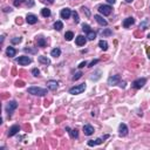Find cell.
Here are the masks:
<instances>
[{
    "label": "cell",
    "mask_w": 150,
    "mask_h": 150,
    "mask_svg": "<svg viewBox=\"0 0 150 150\" xmlns=\"http://www.w3.org/2000/svg\"><path fill=\"white\" fill-rule=\"evenodd\" d=\"M28 93L32 95H36V96H43L47 94V89L40 88V87H31L28 88Z\"/></svg>",
    "instance_id": "cell-1"
},
{
    "label": "cell",
    "mask_w": 150,
    "mask_h": 150,
    "mask_svg": "<svg viewBox=\"0 0 150 150\" xmlns=\"http://www.w3.org/2000/svg\"><path fill=\"white\" fill-rule=\"evenodd\" d=\"M86 89V85L85 83H81V85H77L75 86V87H73V88L69 89V94H72V95H77V94H81L82 92H85Z\"/></svg>",
    "instance_id": "cell-2"
},
{
    "label": "cell",
    "mask_w": 150,
    "mask_h": 150,
    "mask_svg": "<svg viewBox=\"0 0 150 150\" xmlns=\"http://www.w3.org/2000/svg\"><path fill=\"white\" fill-rule=\"evenodd\" d=\"M16 108H18V103H16V101H9V102L6 104V108H5V109H6V113L11 116Z\"/></svg>",
    "instance_id": "cell-3"
},
{
    "label": "cell",
    "mask_w": 150,
    "mask_h": 150,
    "mask_svg": "<svg viewBox=\"0 0 150 150\" xmlns=\"http://www.w3.org/2000/svg\"><path fill=\"white\" fill-rule=\"evenodd\" d=\"M112 11H113V8H112V6H109V5H101L100 7H99V12H100L101 14H103L104 16L110 15V14H112Z\"/></svg>",
    "instance_id": "cell-4"
},
{
    "label": "cell",
    "mask_w": 150,
    "mask_h": 150,
    "mask_svg": "<svg viewBox=\"0 0 150 150\" xmlns=\"http://www.w3.org/2000/svg\"><path fill=\"white\" fill-rule=\"evenodd\" d=\"M146 83H147V79L140 77V79H137V80H135L134 82H133V87H134L135 89H141Z\"/></svg>",
    "instance_id": "cell-5"
},
{
    "label": "cell",
    "mask_w": 150,
    "mask_h": 150,
    "mask_svg": "<svg viewBox=\"0 0 150 150\" xmlns=\"http://www.w3.org/2000/svg\"><path fill=\"white\" fill-rule=\"evenodd\" d=\"M109 137V135H104L103 137H100V139H96V140H90L88 141V146L89 147H95V146H99L101 143L103 142L104 140H107Z\"/></svg>",
    "instance_id": "cell-6"
},
{
    "label": "cell",
    "mask_w": 150,
    "mask_h": 150,
    "mask_svg": "<svg viewBox=\"0 0 150 150\" xmlns=\"http://www.w3.org/2000/svg\"><path fill=\"white\" fill-rule=\"evenodd\" d=\"M120 81H121V76L120 75H113L108 79V85L109 86H116L120 83Z\"/></svg>",
    "instance_id": "cell-7"
},
{
    "label": "cell",
    "mask_w": 150,
    "mask_h": 150,
    "mask_svg": "<svg viewBox=\"0 0 150 150\" xmlns=\"http://www.w3.org/2000/svg\"><path fill=\"white\" fill-rule=\"evenodd\" d=\"M16 62H18L19 65H21V66H27V65H29V63L32 62V59L28 58V56H20V58L16 60Z\"/></svg>",
    "instance_id": "cell-8"
},
{
    "label": "cell",
    "mask_w": 150,
    "mask_h": 150,
    "mask_svg": "<svg viewBox=\"0 0 150 150\" xmlns=\"http://www.w3.org/2000/svg\"><path fill=\"white\" fill-rule=\"evenodd\" d=\"M19 131H20V126L19 124H14V126H12V127L9 128V130H8V136L12 137V136H14L15 134H18Z\"/></svg>",
    "instance_id": "cell-9"
},
{
    "label": "cell",
    "mask_w": 150,
    "mask_h": 150,
    "mask_svg": "<svg viewBox=\"0 0 150 150\" xmlns=\"http://www.w3.org/2000/svg\"><path fill=\"white\" fill-rule=\"evenodd\" d=\"M47 87H48V89H50V90H56L59 87V82L58 81H54V80H49L47 82Z\"/></svg>",
    "instance_id": "cell-10"
},
{
    "label": "cell",
    "mask_w": 150,
    "mask_h": 150,
    "mask_svg": "<svg viewBox=\"0 0 150 150\" xmlns=\"http://www.w3.org/2000/svg\"><path fill=\"white\" fill-rule=\"evenodd\" d=\"M86 42H87V39L83 35H77L76 39H75V43H76L77 46H85Z\"/></svg>",
    "instance_id": "cell-11"
},
{
    "label": "cell",
    "mask_w": 150,
    "mask_h": 150,
    "mask_svg": "<svg viewBox=\"0 0 150 150\" xmlns=\"http://www.w3.org/2000/svg\"><path fill=\"white\" fill-rule=\"evenodd\" d=\"M119 133H120V136H127L128 135V127L124 123H121L119 127Z\"/></svg>",
    "instance_id": "cell-12"
},
{
    "label": "cell",
    "mask_w": 150,
    "mask_h": 150,
    "mask_svg": "<svg viewBox=\"0 0 150 150\" xmlns=\"http://www.w3.org/2000/svg\"><path fill=\"white\" fill-rule=\"evenodd\" d=\"M60 15H61L62 19H68V18L72 15V11H70L69 8H63V9H61V12H60Z\"/></svg>",
    "instance_id": "cell-13"
},
{
    "label": "cell",
    "mask_w": 150,
    "mask_h": 150,
    "mask_svg": "<svg viewBox=\"0 0 150 150\" xmlns=\"http://www.w3.org/2000/svg\"><path fill=\"white\" fill-rule=\"evenodd\" d=\"M26 21L29 23V25H34V23L38 22V18H36V15H34V14H27Z\"/></svg>",
    "instance_id": "cell-14"
},
{
    "label": "cell",
    "mask_w": 150,
    "mask_h": 150,
    "mask_svg": "<svg viewBox=\"0 0 150 150\" xmlns=\"http://www.w3.org/2000/svg\"><path fill=\"white\" fill-rule=\"evenodd\" d=\"M83 133L87 136H90V135L94 134V128L90 124H86V126H83Z\"/></svg>",
    "instance_id": "cell-15"
},
{
    "label": "cell",
    "mask_w": 150,
    "mask_h": 150,
    "mask_svg": "<svg viewBox=\"0 0 150 150\" xmlns=\"http://www.w3.org/2000/svg\"><path fill=\"white\" fill-rule=\"evenodd\" d=\"M94 19L97 21V23L99 25H101V26H107L108 25V22H107V20H104L103 19V16H101V15H99V14H96V15H94Z\"/></svg>",
    "instance_id": "cell-16"
},
{
    "label": "cell",
    "mask_w": 150,
    "mask_h": 150,
    "mask_svg": "<svg viewBox=\"0 0 150 150\" xmlns=\"http://www.w3.org/2000/svg\"><path fill=\"white\" fill-rule=\"evenodd\" d=\"M134 23H135V19L133 16H129V18H127V19L123 21V27L124 28H128V27H130L131 25H134Z\"/></svg>",
    "instance_id": "cell-17"
},
{
    "label": "cell",
    "mask_w": 150,
    "mask_h": 150,
    "mask_svg": "<svg viewBox=\"0 0 150 150\" xmlns=\"http://www.w3.org/2000/svg\"><path fill=\"white\" fill-rule=\"evenodd\" d=\"M149 26H150V20L146 19V20H143L142 22L140 23V29L144 31V29H147V28H149Z\"/></svg>",
    "instance_id": "cell-18"
},
{
    "label": "cell",
    "mask_w": 150,
    "mask_h": 150,
    "mask_svg": "<svg viewBox=\"0 0 150 150\" xmlns=\"http://www.w3.org/2000/svg\"><path fill=\"white\" fill-rule=\"evenodd\" d=\"M6 54H7V56H9V58H13V56H15L16 50L14 49L13 47H7V49H6Z\"/></svg>",
    "instance_id": "cell-19"
},
{
    "label": "cell",
    "mask_w": 150,
    "mask_h": 150,
    "mask_svg": "<svg viewBox=\"0 0 150 150\" xmlns=\"http://www.w3.org/2000/svg\"><path fill=\"white\" fill-rule=\"evenodd\" d=\"M50 55H52L53 58H59V56L61 55V49H60V48H54V49H52V52H50Z\"/></svg>",
    "instance_id": "cell-20"
},
{
    "label": "cell",
    "mask_w": 150,
    "mask_h": 150,
    "mask_svg": "<svg viewBox=\"0 0 150 150\" xmlns=\"http://www.w3.org/2000/svg\"><path fill=\"white\" fill-rule=\"evenodd\" d=\"M39 62L40 63H42V65H50V60L48 58H46V56H39Z\"/></svg>",
    "instance_id": "cell-21"
},
{
    "label": "cell",
    "mask_w": 150,
    "mask_h": 150,
    "mask_svg": "<svg viewBox=\"0 0 150 150\" xmlns=\"http://www.w3.org/2000/svg\"><path fill=\"white\" fill-rule=\"evenodd\" d=\"M68 133H69L70 139H77V137H79V131H77L76 129H69Z\"/></svg>",
    "instance_id": "cell-22"
},
{
    "label": "cell",
    "mask_w": 150,
    "mask_h": 150,
    "mask_svg": "<svg viewBox=\"0 0 150 150\" xmlns=\"http://www.w3.org/2000/svg\"><path fill=\"white\" fill-rule=\"evenodd\" d=\"M99 46L102 50H107L108 49V42L106 40H100V42H99Z\"/></svg>",
    "instance_id": "cell-23"
},
{
    "label": "cell",
    "mask_w": 150,
    "mask_h": 150,
    "mask_svg": "<svg viewBox=\"0 0 150 150\" xmlns=\"http://www.w3.org/2000/svg\"><path fill=\"white\" fill-rule=\"evenodd\" d=\"M38 47H45L46 46V39L45 38H42V36H40V38H38Z\"/></svg>",
    "instance_id": "cell-24"
},
{
    "label": "cell",
    "mask_w": 150,
    "mask_h": 150,
    "mask_svg": "<svg viewBox=\"0 0 150 150\" xmlns=\"http://www.w3.org/2000/svg\"><path fill=\"white\" fill-rule=\"evenodd\" d=\"M95 38H96V33L94 31H90L89 33H87V39H88V40L93 41V40H95Z\"/></svg>",
    "instance_id": "cell-25"
},
{
    "label": "cell",
    "mask_w": 150,
    "mask_h": 150,
    "mask_svg": "<svg viewBox=\"0 0 150 150\" xmlns=\"http://www.w3.org/2000/svg\"><path fill=\"white\" fill-rule=\"evenodd\" d=\"M41 15L45 16V18H48L50 15V9L49 8H42L41 9Z\"/></svg>",
    "instance_id": "cell-26"
},
{
    "label": "cell",
    "mask_w": 150,
    "mask_h": 150,
    "mask_svg": "<svg viewBox=\"0 0 150 150\" xmlns=\"http://www.w3.org/2000/svg\"><path fill=\"white\" fill-rule=\"evenodd\" d=\"M101 34H102V36H110L113 34V31L109 29V28H106V29H103V31L101 32Z\"/></svg>",
    "instance_id": "cell-27"
},
{
    "label": "cell",
    "mask_w": 150,
    "mask_h": 150,
    "mask_svg": "<svg viewBox=\"0 0 150 150\" xmlns=\"http://www.w3.org/2000/svg\"><path fill=\"white\" fill-rule=\"evenodd\" d=\"M62 28H63V23L61 21H56V22L54 23V29H56V31H61Z\"/></svg>",
    "instance_id": "cell-28"
},
{
    "label": "cell",
    "mask_w": 150,
    "mask_h": 150,
    "mask_svg": "<svg viewBox=\"0 0 150 150\" xmlns=\"http://www.w3.org/2000/svg\"><path fill=\"white\" fill-rule=\"evenodd\" d=\"M73 38H74L73 32H66V34H65V39L67 40V41H70V40H72Z\"/></svg>",
    "instance_id": "cell-29"
},
{
    "label": "cell",
    "mask_w": 150,
    "mask_h": 150,
    "mask_svg": "<svg viewBox=\"0 0 150 150\" xmlns=\"http://www.w3.org/2000/svg\"><path fill=\"white\" fill-rule=\"evenodd\" d=\"M72 15H73V18H74V21H75V23H79L80 22V18H79V13L77 12H72Z\"/></svg>",
    "instance_id": "cell-30"
},
{
    "label": "cell",
    "mask_w": 150,
    "mask_h": 150,
    "mask_svg": "<svg viewBox=\"0 0 150 150\" xmlns=\"http://www.w3.org/2000/svg\"><path fill=\"white\" fill-rule=\"evenodd\" d=\"M81 9H82V12L86 14V16H87V18H90V11H89L88 8L85 7V6H82V7H81Z\"/></svg>",
    "instance_id": "cell-31"
},
{
    "label": "cell",
    "mask_w": 150,
    "mask_h": 150,
    "mask_svg": "<svg viewBox=\"0 0 150 150\" xmlns=\"http://www.w3.org/2000/svg\"><path fill=\"white\" fill-rule=\"evenodd\" d=\"M82 31L86 32V33H89L92 29H90V26H89V25H87V23H83V25H82Z\"/></svg>",
    "instance_id": "cell-32"
},
{
    "label": "cell",
    "mask_w": 150,
    "mask_h": 150,
    "mask_svg": "<svg viewBox=\"0 0 150 150\" xmlns=\"http://www.w3.org/2000/svg\"><path fill=\"white\" fill-rule=\"evenodd\" d=\"M82 75H83V74H82V72H77V73H75V74H74V76H73V81L79 80V79H80Z\"/></svg>",
    "instance_id": "cell-33"
},
{
    "label": "cell",
    "mask_w": 150,
    "mask_h": 150,
    "mask_svg": "<svg viewBox=\"0 0 150 150\" xmlns=\"http://www.w3.org/2000/svg\"><path fill=\"white\" fill-rule=\"evenodd\" d=\"M11 42L13 43V45H15V43L21 42V38H20V36H15V38H13V39L11 40Z\"/></svg>",
    "instance_id": "cell-34"
},
{
    "label": "cell",
    "mask_w": 150,
    "mask_h": 150,
    "mask_svg": "<svg viewBox=\"0 0 150 150\" xmlns=\"http://www.w3.org/2000/svg\"><path fill=\"white\" fill-rule=\"evenodd\" d=\"M23 50H25L26 53H32V54L36 53V49H32V48H29V47H25V48H23Z\"/></svg>",
    "instance_id": "cell-35"
},
{
    "label": "cell",
    "mask_w": 150,
    "mask_h": 150,
    "mask_svg": "<svg viewBox=\"0 0 150 150\" xmlns=\"http://www.w3.org/2000/svg\"><path fill=\"white\" fill-rule=\"evenodd\" d=\"M32 74H33L34 76H39V75H40V70H39L38 68H33V69H32Z\"/></svg>",
    "instance_id": "cell-36"
},
{
    "label": "cell",
    "mask_w": 150,
    "mask_h": 150,
    "mask_svg": "<svg viewBox=\"0 0 150 150\" xmlns=\"http://www.w3.org/2000/svg\"><path fill=\"white\" fill-rule=\"evenodd\" d=\"M23 1H25V0H14V6L18 7V6H20V5L22 4Z\"/></svg>",
    "instance_id": "cell-37"
},
{
    "label": "cell",
    "mask_w": 150,
    "mask_h": 150,
    "mask_svg": "<svg viewBox=\"0 0 150 150\" xmlns=\"http://www.w3.org/2000/svg\"><path fill=\"white\" fill-rule=\"evenodd\" d=\"M87 65H88V63H87V61H82L80 65L77 66V67H79V68L81 69V68H83V67H85V66H87Z\"/></svg>",
    "instance_id": "cell-38"
},
{
    "label": "cell",
    "mask_w": 150,
    "mask_h": 150,
    "mask_svg": "<svg viewBox=\"0 0 150 150\" xmlns=\"http://www.w3.org/2000/svg\"><path fill=\"white\" fill-rule=\"evenodd\" d=\"M97 62H99V60H93V61L90 62V63H89L88 67H94V66H95V65L97 63Z\"/></svg>",
    "instance_id": "cell-39"
},
{
    "label": "cell",
    "mask_w": 150,
    "mask_h": 150,
    "mask_svg": "<svg viewBox=\"0 0 150 150\" xmlns=\"http://www.w3.org/2000/svg\"><path fill=\"white\" fill-rule=\"evenodd\" d=\"M42 2H45V4H48V5H52L54 2V0H42Z\"/></svg>",
    "instance_id": "cell-40"
},
{
    "label": "cell",
    "mask_w": 150,
    "mask_h": 150,
    "mask_svg": "<svg viewBox=\"0 0 150 150\" xmlns=\"http://www.w3.org/2000/svg\"><path fill=\"white\" fill-rule=\"evenodd\" d=\"M15 86H16V87H22V86H23V82H21V81H16V82H15Z\"/></svg>",
    "instance_id": "cell-41"
},
{
    "label": "cell",
    "mask_w": 150,
    "mask_h": 150,
    "mask_svg": "<svg viewBox=\"0 0 150 150\" xmlns=\"http://www.w3.org/2000/svg\"><path fill=\"white\" fill-rule=\"evenodd\" d=\"M119 86H120V87H121V88H124V87H126V82H124V81H122V82L120 81Z\"/></svg>",
    "instance_id": "cell-42"
},
{
    "label": "cell",
    "mask_w": 150,
    "mask_h": 150,
    "mask_svg": "<svg viewBox=\"0 0 150 150\" xmlns=\"http://www.w3.org/2000/svg\"><path fill=\"white\" fill-rule=\"evenodd\" d=\"M4 12H6V13H8V12H9V13H11V12H12V8H11V7H5V8H4Z\"/></svg>",
    "instance_id": "cell-43"
},
{
    "label": "cell",
    "mask_w": 150,
    "mask_h": 150,
    "mask_svg": "<svg viewBox=\"0 0 150 150\" xmlns=\"http://www.w3.org/2000/svg\"><path fill=\"white\" fill-rule=\"evenodd\" d=\"M147 54H148V58L150 59V47H147Z\"/></svg>",
    "instance_id": "cell-44"
},
{
    "label": "cell",
    "mask_w": 150,
    "mask_h": 150,
    "mask_svg": "<svg viewBox=\"0 0 150 150\" xmlns=\"http://www.w3.org/2000/svg\"><path fill=\"white\" fill-rule=\"evenodd\" d=\"M107 2L108 4H110V5H114L115 4V0H107Z\"/></svg>",
    "instance_id": "cell-45"
},
{
    "label": "cell",
    "mask_w": 150,
    "mask_h": 150,
    "mask_svg": "<svg viewBox=\"0 0 150 150\" xmlns=\"http://www.w3.org/2000/svg\"><path fill=\"white\" fill-rule=\"evenodd\" d=\"M34 5V2H33V0H29V4H28V7H32Z\"/></svg>",
    "instance_id": "cell-46"
},
{
    "label": "cell",
    "mask_w": 150,
    "mask_h": 150,
    "mask_svg": "<svg viewBox=\"0 0 150 150\" xmlns=\"http://www.w3.org/2000/svg\"><path fill=\"white\" fill-rule=\"evenodd\" d=\"M133 0H126V2H131Z\"/></svg>",
    "instance_id": "cell-47"
},
{
    "label": "cell",
    "mask_w": 150,
    "mask_h": 150,
    "mask_svg": "<svg viewBox=\"0 0 150 150\" xmlns=\"http://www.w3.org/2000/svg\"><path fill=\"white\" fill-rule=\"evenodd\" d=\"M148 38H150V34H149V35H148Z\"/></svg>",
    "instance_id": "cell-48"
}]
</instances>
